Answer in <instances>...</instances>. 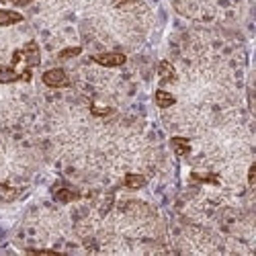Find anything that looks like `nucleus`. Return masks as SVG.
Instances as JSON below:
<instances>
[{"label":"nucleus","mask_w":256,"mask_h":256,"mask_svg":"<svg viewBox=\"0 0 256 256\" xmlns=\"http://www.w3.org/2000/svg\"><path fill=\"white\" fill-rule=\"evenodd\" d=\"M20 54H23V58H25L27 68H35L41 64V52H39L37 41H29V44H25V48L20 50Z\"/></svg>","instance_id":"obj_4"},{"label":"nucleus","mask_w":256,"mask_h":256,"mask_svg":"<svg viewBox=\"0 0 256 256\" xmlns=\"http://www.w3.org/2000/svg\"><path fill=\"white\" fill-rule=\"evenodd\" d=\"M254 180H256V166L252 164V166L248 168V184L254 186Z\"/></svg>","instance_id":"obj_12"},{"label":"nucleus","mask_w":256,"mask_h":256,"mask_svg":"<svg viewBox=\"0 0 256 256\" xmlns=\"http://www.w3.org/2000/svg\"><path fill=\"white\" fill-rule=\"evenodd\" d=\"M54 197L60 203H70V201H76L80 195L76 193V190H70V188H60V190H56V193H54Z\"/></svg>","instance_id":"obj_10"},{"label":"nucleus","mask_w":256,"mask_h":256,"mask_svg":"<svg viewBox=\"0 0 256 256\" xmlns=\"http://www.w3.org/2000/svg\"><path fill=\"white\" fill-rule=\"evenodd\" d=\"M170 146L176 156H188L190 154V142L186 138H172L170 140Z\"/></svg>","instance_id":"obj_7"},{"label":"nucleus","mask_w":256,"mask_h":256,"mask_svg":"<svg viewBox=\"0 0 256 256\" xmlns=\"http://www.w3.org/2000/svg\"><path fill=\"white\" fill-rule=\"evenodd\" d=\"M41 80H44V84L50 86V88H66V86H70V78H68L66 70H62V68H52V70L44 72Z\"/></svg>","instance_id":"obj_1"},{"label":"nucleus","mask_w":256,"mask_h":256,"mask_svg":"<svg viewBox=\"0 0 256 256\" xmlns=\"http://www.w3.org/2000/svg\"><path fill=\"white\" fill-rule=\"evenodd\" d=\"M16 23H23V14L16 10H0V27H10Z\"/></svg>","instance_id":"obj_6"},{"label":"nucleus","mask_w":256,"mask_h":256,"mask_svg":"<svg viewBox=\"0 0 256 256\" xmlns=\"http://www.w3.org/2000/svg\"><path fill=\"white\" fill-rule=\"evenodd\" d=\"M123 186H125V188H130V190H138V188L146 186V176H144V174H136V172H132V174H127V176L123 178Z\"/></svg>","instance_id":"obj_8"},{"label":"nucleus","mask_w":256,"mask_h":256,"mask_svg":"<svg viewBox=\"0 0 256 256\" xmlns=\"http://www.w3.org/2000/svg\"><path fill=\"white\" fill-rule=\"evenodd\" d=\"M2 2H4V0H0V4H2Z\"/></svg>","instance_id":"obj_14"},{"label":"nucleus","mask_w":256,"mask_h":256,"mask_svg":"<svg viewBox=\"0 0 256 256\" xmlns=\"http://www.w3.org/2000/svg\"><path fill=\"white\" fill-rule=\"evenodd\" d=\"M29 82L31 80V68H25L23 72H16L12 66L6 68V66H0V84H10V82Z\"/></svg>","instance_id":"obj_3"},{"label":"nucleus","mask_w":256,"mask_h":256,"mask_svg":"<svg viewBox=\"0 0 256 256\" xmlns=\"http://www.w3.org/2000/svg\"><path fill=\"white\" fill-rule=\"evenodd\" d=\"M92 60L98 64V66H104V68H119L125 64V54H119V52H104V54H96L92 56Z\"/></svg>","instance_id":"obj_2"},{"label":"nucleus","mask_w":256,"mask_h":256,"mask_svg":"<svg viewBox=\"0 0 256 256\" xmlns=\"http://www.w3.org/2000/svg\"><path fill=\"white\" fill-rule=\"evenodd\" d=\"M10 2H12L14 6H27V4L33 2V0H10Z\"/></svg>","instance_id":"obj_13"},{"label":"nucleus","mask_w":256,"mask_h":256,"mask_svg":"<svg viewBox=\"0 0 256 256\" xmlns=\"http://www.w3.org/2000/svg\"><path fill=\"white\" fill-rule=\"evenodd\" d=\"M158 74H160V80H162L164 84L176 80V70H174V66H172V64H170L168 60H162V62L158 64Z\"/></svg>","instance_id":"obj_5"},{"label":"nucleus","mask_w":256,"mask_h":256,"mask_svg":"<svg viewBox=\"0 0 256 256\" xmlns=\"http://www.w3.org/2000/svg\"><path fill=\"white\" fill-rule=\"evenodd\" d=\"M82 54V48H66V50H62L60 54H58V58L60 60H70V58H76V56H80Z\"/></svg>","instance_id":"obj_11"},{"label":"nucleus","mask_w":256,"mask_h":256,"mask_svg":"<svg viewBox=\"0 0 256 256\" xmlns=\"http://www.w3.org/2000/svg\"><path fill=\"white\" fill-rule=\"evenodd\" d=\"M154 100H156V104L160 106V109H168V106H172V104L176 102L174 94H170V92H166V90H162V88H158V90H156Z\"/></svg>","instance_id":"obj_9"}]
</instances>
